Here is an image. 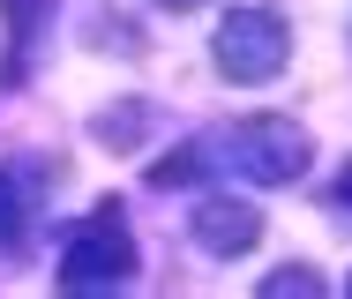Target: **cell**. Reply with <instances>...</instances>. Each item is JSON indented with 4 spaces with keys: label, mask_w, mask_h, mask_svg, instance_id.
Masks as SVG:
<instances>
[{
    "label": "cell",
    "mask_w": 352,
    "mask_h": 299,
    "mask_svg": "<svg viewBox=\"0 0 352 299\" xmlns=\"http://www.w3.org/2000/svg\"><path fill=\"white\" fill-rule=\"evenodd\" d=\"M217 165L225 172H240L248 187H292L300 172H307V135L285 120V112H248V120H232L225 135H210Z\"/></svg>",
    "instance_id": "6da1fadb"
},
{
    "label": "cell",
    "mask_w": 352,
    "mask_h": 299,
    "mask_svg": "<svg viewBox=\"0 0 352 299\" xmlns=\"http://www.w3.org/2000/svg\"><path fill=\"white\" fill-rule=\"evenodd\" d=\"M135 277V239L120 224V202H98L90 217L68 224V247H60V292H120Z\"/></svg>",
    "instance_id": "7a4b0ae2"
},
{
    "label": "cell",
    "mask_w": 352,
    "mask_h": 299,
    "mask_svg": "<svg viewBox=\"0 0 352 299\" xmlns=\"http://www.w3.org/2000/svg\"><path fill=\"white\" fill-rule=\"evenodd\" d=\"M210 53H217V68L232 75V82H270L285 68V53H292V30H285L270 8H232L217 23Z\"/></svg>",
    "instance_id": "3957f363"
},
{
    "label": "cell",
    "mask_w": 352,
    "mask_h": 299,
    "mask_svg": "<svg viewBox=\"0 0 352 299\" xmlns=\"http://www.w3.org/2000/svg\"><path fill=\"white\" fill-rule=\"evenodd\" d=\"M188 224H195V247H203V254H225V262L263 239V210L240 202V195H203V202L188 210Z\"/></svg>",
    "instance_id": "277c9868"
},
{
    "label": "cell",
    "mask_w": 352,
    "mask_h": 299,
    "mask_svg": "<svg viewBox=\"0 0 352 299\" xmlns=\"http://www.w3.org/2000/svg\"><path fill=\"white\" fill-rule=\"evenodd\" d=\"M38 202H45V165H30V157L0 165V254H23L30 247Z\"/></svg>",
    "instance_id": "5b68a950"
},
{
    "label": "cell",
    "mask_w": 352,
    "mask_h": 299,
    "mask_svg": "<svg viewBox=\"0 0 352 299\" xmlns=\"http://www.w3.org/2000/svg\"><path fill=\"white\" fill-rule=\"evenodd\" d=\"M210 172H217V150L210 143H180L173 157H150L142 180H150V187H195V180H210Z\"/></svg>",
    "instance_id": "8992f818"
},
{
    "label": "cell",
    "mask_w": 352,
    "mask_h": 299,
    "mask_svg": "<svg viewBox=\"0 0 352 299\" xmlns=\"http://www.w3.org/2000/svg\"><path fill=\"white\" fill-rule=\"evenodd\" d=\"M285 292L315 299V292H322V277H315V270H278V277H263V299H285Z\"/></svg>",
    "instance_id": "52a82bcc"
},
{
    "label": "cell",
    "mask_w": 352,
    "mask_h": 299,
    "mask_svg": "<svg viewBox=\"0 0 352 299\" xmlns=\"http://www.w3.org/2000/svg\"><path fill=\"white\" fill-rule=\"evenodd\" d=\"M338 202H345V210H352V165H345V172H338Z\"/></svg>",
    "instance_id": "ba28073f"
},
{
    "label": "cell",
    "mask_w": 352,
    "mask_h": 299,
    "mask_svg": "<svg viewBox=\"0 0 352 299\" xmlns=\"http://www.w3.org/2000/svg\"><path fill=\"white\" fill-rule=\"evenodd\" d=\"M165 8H203V0H165Z\"/></svg>",
    "instance_id": "9c48e42d"
}]
</instances>
